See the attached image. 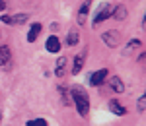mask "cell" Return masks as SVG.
Returning <instances> with one entry per match:
<instances>
[{"label": "cell", "instance_id": "11", "mask_svg": "<svg viewBox=\"0 0 146 126\" xmlns=\"http://www.w3.org/2000/svg\"><path fill=\"white\" fill-rule=\"evenodd\" d=\"M111 18H115V20H119V22H123L125 18H127V8L125 6H115V8H111Z\"/></svg>", "mask_w": 146, "mask_h": 126}, {"label": "cell", "instance_id": "2", "mask_svg": "<svg viewBox=\"0 0 146 126\" xmlns=\"http://www.w3.org/2000/svg\"><path fill=\"white\" fill-rule=\"evenodd\" d=\"M111 8H113V6L109 4V2H103L100 8H98V12H96V18H94V23H92V25L98 27L101 22L109 20V18H111Z\"/></svg>", "mask_w": 146, "mask_h": 126}, {"label": "cell", "instance_id": "14", "mask_svg": "<svg viewBox=\"0 0 146 126\" xmlns=\"http://www.w3.org/2000/svg\"><path fill=\"white\" fill-rule=\"evenodd\" d=\"M27 20H29V16H27V14H14V16H10L12 25H23Z\"/></svg>", "mask_w": 146, "mask_h": 126}, {"label": "cell", "instance_id": "4", "mask_svg": "<svg viewBox=\"0 0 146 126\" xmlns=\"http://www.w3.org/2000/svg\"><path fill=\"white\" fill-rule=\"evenodd\" d=\"M101 41H103V43H105L107 47H111V49H115V47L119 45L121 37H119V33H117V31H113V29H109V31L101 33Z\"/></svg>", "mask_w": 146, "mask_h": 126}, {"label": "cell", "instance_id": "7", "mask_svg": "<svg viewBox=\"0 0 146 126\" xmlns=\"http://www.w3.org/2000/svg\"><path fill=\"white\" fill-rule=\"evenodd\" d=\"M66 64H68V60L64 56H60L56 60V64H55V76L56 78H64V74H66Z\"/></svg>", "mask_w": 146, "mask_h": 126}, {"label": "cell", "instance_id": "1", "mask_svg": "<svg viewBox=\"0 0 146 126\" xmlns=\"http://www.w3.org/2000/svg\"><path fill=\"white\" fill-rule=\"evenodd\" d=\"M72 101H74V105H76V111H78L80 116H86L88 113H90V99H88L86 91L74 87V89H72Z\"/></svg>", "mask_w": 146, "mask_h": 126}, {"label": "cell", "instance_id": "13", "mask_svg": "<svg viewBox=\"0 0 146 126\" xmlns=\"http://www.w3.org/2000/svg\"><path fill=\"white\" fill-rule=\"evenodd\" d=\"M39 33H41V23H33L29 27V33H27V43H33L35 39L39 37Z\"/></svg>", "mask_w": 146, "mask_h": 126}, {"label": "cell", "instance_id": "12", "mask_svg": "<svg viewBox=\"0 0 146 126\" xmlns=\"http://www.w3.org/2000/svg\"><path fill=\"white\" fill-rule=\"evenodd\" d=\"M109 109H111V113H115V115H119V116H125V115H127V109H125L119 101H115V99H111V101H109Z\"/></svg>", "mask_w": 146, "mask_h": 126}, {"label": "cell", "instance_id": "6", "mask_svg": "<svg viewBox=\"0 0 146 126\" xmlns=\"http://www.w3.org/2000/svg\"><path fill=\"white\" fill-rule=\"evenodd\" d=\"M84 60H86V51H84V52H78V54L74 56V64H72V76H78L80 72H82Z\"/></svg>", "mask_w": 146, "mask_h": 126}, {"label": "cell", "instance_id": "3", "mask_svg": "<svg viewBox=\"0 0 146 126\" xmlns=\"http://www.w3.org/2000/svg\"><path fill=\"white\" fill-rule=\"evenodd\" d=\"M0 68L2 70H10L12 68V51L8 47H0Z\"/></svg>", "mask_w": 146, "mask_h": 126}, {"label": "cell", "instance_id": "19", "mask_svg": "<svg viewBox=\"0 0 146 126\" xmlns=\"http://www.w3.org/2000/svg\"><path fill=\"white\" fill-rule=\"evenodd\" d=\"M4 8H6V2H4V0H0V12L4 10Z\"/></svg>", "mask_w": 146, "mask_h": 126}, {"label": "cell", "instance_id": "8", "mask_svg": "<svg viewBox=\"0 0 146 126\" xmlns=\"http://www.w3.org/2000/svg\"><path fill=\"white\" fill-rule=\"evenodd\" d=\"M88 12H90V0H84V4L78 8V25H84L86 23V16H88Z\"/></svg>", "mask_w": 146, "mask_h": 126}, {"label": "cell", "instance_id": "10", "mask_svg": "<svg viewBox=\"0 0 146 126\" xmlns=\"http://www.w3.org/2000/svg\"><path fill=\"white\" fill-rule=\"evenodd\" d=\"M109 87H111V91H115V93H123L125 91V83L121 81V78H119V76L109 78Z\"/></svg>", "mask_w": 146, "mask_h": 126}, {"label": "cell", "instance_id": "5", "mask_svg": "<svg viewBox=\"0 0 146 126\" xmlns=\"http://www.w3.org/2000/svg\"><path fill=\"white\" fill-rule=\"evenodd\" d=\"M109 76V72H107V68H101L98 70V72H94L90 76V85H94V87H98V85H101L103 81H105V78Z\"/></svg>", "mask_w": 146, "mask_h": 126}, {"label": "cell", "instance_id": "15", "mask_svg": "<svg viewBox=\"0 0 146 126\" xmlns=\"http://www.w3.org/2000/svg\"><path fill=\"white\" fill-rule=\"evenodd\" d=\"M64 43H66L68 47H74L76 43H78V31H74V29H70L66 35V39H64Z\"/></svg>", "mask_w": 146, "mask_h": 126}, {"label": "cell", "instance_id": "17", "mask_svg": "<svg viewBox=\"0 0 146 126\" xmlns=\"http://www.w3.org/2000/svg\"><path fill=\"white\" fill-rule=\"evenodd\" d=\"M27 126H49L45 118H33V120H27Z\"/></svg>", "mask_w": 146, "mask_h": 126}, {"label": "cell", "instance_id": "9", "mask_svg": "<svg viewBox=\"0 0 146 126\" xmlns=\"http://www.w3.org/2000/svg\"><path fill=\"white\" fill-rule=\"evenodd\" d=\"M45 49L49 51V52H58V51H60V41H58V37H56V35H51V37L47 39Z\"/></svg>", "mask_w": 146, "mask_h": 126}, {"label": "cell", "instance_id": "18", "mask_svg": "<svg viewBox=\"0 0 146 126\" xmlns=\"http://www.w3.org/2000/svg\"><path fill=\"white\" fill-rule=\"evenodd\" d=\"M140 45H142V43H140V39H133V41H129V43H127V52H129V51H133V49H138Z\"/></svg>", "mask_w": 146, "mask_h": 126}, {"label": "cell", "instance_id": "20", "mask_svg": "<svg viewBox=\"0 0 146 126\" xmlns=\"http://www.w3.org/2000/svg\"><path fill=\"white\" fill-rule=\"evenodd\" d=\"M0 122H2V111H0Z\"/></svg>", "mask_w": 146, "mask_h": 126}, {"label": "cell", "instance_id": "16", "mask_svg": "<svg viewBox=\"0 0 146 126\" xmlns=\"http://www.w3.org/2000/svg\"><path fill=\"white\" fill-rule=\"evenodd\" d=\"M144 109H146V95H140L138 97V103H136V111L138 113H144Z\"/></svg>", "mask_w": 146, "mask_h": 126}]
</instances>
